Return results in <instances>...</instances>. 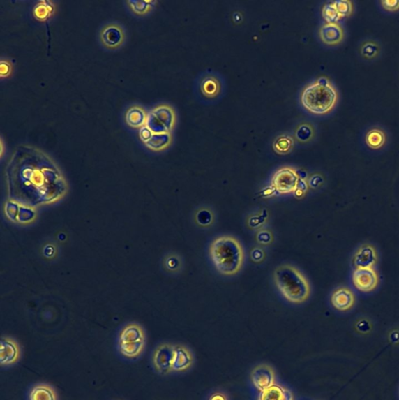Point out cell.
<instances>
[{
  "instance_id": "6da1fadb",
  "label": "cell",
  "mask_w": 399,
  "mask_h": 400,
  "mask_svg": "<svg viewBox=\"0 0 399 400\" xmlns=\"http://www.w3.org/2000/svg\"><path fill=\"white\" fill-rule=\"evenodd\" d=\"M209 255L216 270L224 276L236 275L244 265V248L232 235H221L213 239L209 247Z\"/></svg>"
},
{
  "instance_id": "7a4b0ae2",
  "label": "cell",
  "mask_w": 399,
  "mask_h": 400,
  "mask_svg": "<svg viewBox=\"0 0 399 400\" xmlns=\"http://www.w3.org/2000/svg\"><path fill=\"white\" fill-rule=\"evenodd\" d=\"M273 281L283 297L293 304H302L311 294L310 281L295 266L285 264L273 272Z\"/></svg>"
},
{
  "instance_id": "3957f363",
  "label": "cell",
  "mask_w": 399,
  "mask_h": 400,
  "mask_svg": "<svg viewBox=\"0 0 399 400\" xmlns=\"http://www.w3.org/2000/svg\"><path fill=\"white\" fill-rule=\"evenodd\" d=\"M338 101V94L335 85L324 77L307 87L301 96V103L304 108L315 115L330 113Z\"/></svg>"
},
{
  "instance_id": "277c9868",
  "label": "cell",
  "mask_w": 399,
  "mask_h": 400,
  "mask_svg": "<svg viewBox=\"0 0 399 400\" xmlns=\"http://www.w3.org/2000/svg\"><path fill=\"white\" fill-rule=\"evenodd\" d=\"M146 345V336L142 327L132 323L123 327L117 340V350L121 356L135 360L142 356Z\"/></svg>"
},
{
  "instance_id": "5b68a950",
  "label": "cell",
  "mask_w": 399,
  "mask_h": 400,
  "mask_svg": "<svg viewBox=\"0 0 399 400\" xmlns=\"http://www.w3.org/2000/svg\"><path fill=\"white\" fill-rule=\"evenodd\" d=\"M174 124V110L168 105H160L148 114L146 126L153 133H171Z\"/></svg>"
},
{
  "instance_id": "8992f818",
  "label": "cell",
  "mask_w": 399,
  "mask_h": 400,
  "mask_svg": "<svg viewBox=\"0 0 399 400\" xmlns=\"http://www.w3.org/2000/svg\"><path fill=\"white\" fill-rule=\"evenodd\" d=\"M300 180L295 169L285 167L279 169L273 175L271 186L280 194H289L297 191Z\"/></svg>"
},
{
  "instance_id": "52a82bcc",
  "label": "cell",
  "mask_w": 399,
  "mask_h": 400,
  "mask_svg": "<svg viewBox=\"0 0 399 400\" xmlns=\"http://www.w3.org/2000/svg\"><path fill=\"white\" fill-rule=\"evenodd\" d=\"M352 281L358 291L370 293L376 290L380 279L375 268L354 269L352 274Z\"/></svg>"
},
{
  "instance_id": "ba28073f",
  "label": "cell",
  "mask_w": 399,
  "mask_h": 400,
  "mask_svg": "<svg viewBox=\"0 0 399 400\" xmlns=\"http://www.w3.org/2000/svg\"><path fill=\"white\" fill-rule=\"evenodd\" d=\"M174 347L175 345L171 343H162L155 349L152 362L155 370L160 375L167 376L173 372Z\"/></svg>"
},
{
  "instance_id": "9c48e42d",
  "label": "cell",
  "mask_w": 399,
  "mask_h": 400,
  "mask_svg": "<svg viewBox=\"0 0 399 400\" xmlns=\"http://www.w3.org/2000/svg\"><path fill=\"white\" fill-rule=\"evenodd\" d=\"M22 357L21 346L11 337H2L0 342V365L8 367L17 363Z\"/></svg>"
},
{
  "instance_id": "30bf717a",
  "label": "cell",
  "mask_w": 399,
  "mask_h": 400,
  "mask_svg": "<svg viewBox=\"0 0 399 400\" xmlns=\"http://www.w3.org/2000/svg\"><path fill=\"white\" fill-rule=\"evenodd\" d=\"M126 34L121 25L110 23L105 25L100 32V40L109 49L119 48L126 41Z\"/></svg>"
},
{
  "instance_id": "8fae6325",
  "label": "cell",
  "mask_w": 399,
  "mask_h": 400,
  "mask_svg": "<svg viewBox=\"0 0 399 400\" xmlns=\"http://www.w3.org/2000/svg\"><path fill=\"white\" fill-rule=\"evenodd\" d=\"M352 261L355 269L374 268L378 262L377 249L370 244H363L353 255Z\"/></svg>"
},
{
  "instance_id": "7c38bea8",
  "label": "cell",
  "mask_w": 399,
  "mask_h": 400,
  "mask_svg": "<svg viewBox=\"0 0 399 400\" xmlns=\"http://www.w3.org/2000/svg\"><path fill=\"white\" fill-rule=\"evenodd\" d=\"M251 381L257 390L260 392L266 390L271 388L276 383V373L269 365L257 366L251 373Z\"/></svg>"
},
{
  "instance_id": "4fadbf2b",
  "label": "cell",
  "mask_w": 399,
  "mask_h": 400,
  "mask_svg": "<svg viewBox=\"0 0 399 400\" xmlns=\"http://www.w3.org/2000/svg\"><path fill=\"white\" fill-rule=\"evenodd\" d=\"M331 304L339 312H348L356 304L355 294L347 287H339L331 293Z\"/></svg>"
},
{
  "instance_id": "5bb4252c",
  "label": "cell",
  "mask_w": 399,
  "mask_h": 400,
  "mask_svg": "<svg viewBox=\"0 0 399 400\" xmlns=\"http://www.w3.org/2000/svg\"><path fill=\"white\" fill-rule=\"evenodd\" d=\"M319 34L322 42L331 47L342 43L345 38V30L338 23H326L320 28Z\"/></svg>"
},
{
  "instance_id": "9a60e30c",
  "label": "cell",
  "mask_w": 399,
  "mask_h": 400,
  "mask_svg": "<svg viewBox=\"0 0 399 400\" xmlns=\"http://www.w3.org/2000/svg\"><path fill=\"white\" fill-rule=\"evenodd\" d=\"M193 362V354L188 347L175 345L172 366L173 372H185L191 369Z\"/></svg>"
},
{
  "instance_id": "2e32d148",
  "label": "cell",
  "mask_w": 399,
  "mask_h": 400,
  "mask_svg": "<svg viewBox=\"0 0 399 400\" xmlns=\"http://www.w3.org/2000/svg\"><path fill=\"white\" fill-rule=\"evenodd\" d=\"M257 400H294L292 392L280 385H273L271 388L261 391Z\"/></svg>"
},
{
  "instance_id": "e0dca14e",
  "label": "cell",
  "mask_w": 399,
  "mask_h": 400,
  "mask_svg": "<svg viewBox=\"0 0 399 400\" xmlns=\"http://www.w3.org/2000/svg\"><path fill=\"white\" fill-rule=\"evenodd\" d=\"M29 400H58L56 390L49 384L40 383L32 386L29 394Z\"/></svg>"
},
{
  "instance_id": "ac0fdd59",
  "label": "cell",
  "mask_w": 399,
  "mask_h": 400,
  "mask_svg": "<svg viewBox=\"0 0 399 400\" xmlns=\"http://www.w3.org/2000/svg\"><path fill=\"white\" fill-rule=\"evenodd\" d=\"M148 114L140 106L130 108L126 114V121L129 126L140 128L146 126Z\"/></svg>"
},
{
  "instance_id": "d6986e66",
  "label": "cell",
  "mask_w": 399,
  "mask_h": 400,
  "mask_svg": "<svg viewBox=\"0 0 399 400\" xmlns=\"http://www.w3.org/2000/svg\"><path fill=\"white\" fill-rule=\"evenodd\" d=\"M366 145L372 149H382L387 141V137L381 128H374L368 131L365 137Z\"/></svg>"
},
{
  "instance_id": "ffe728a7",
  "label": "cell",
  "mask_w": 399,
  "mask_h": 400,
  "mask_svg": "<svg viewBox=\"0 0 399 400\" xmlns=\"http://www.w3.org/2000/svg\"><path fill=\"white\" fill-rule=\"evenodd\" d=\"M194 219L195 224L202 228H211L215 223L214 212L208 207H201L196 209Z\"/></svg>"
},
{
  "instance_id": "44dd1931",
  "label": "cell",
  "mask_w": 399,
  "mask_h": 400,
  "mask_svg": "<svg viewBox=\"0 0 399 400\" xmlns=\"http://www.w3.org/2000/svg\"><path fill=\"white\" fill-rule=\"evenodd\" d=\"M381 52L380 44L375 40H372V39L363 41L359 47V54L366 61L376 60L381 55Z\"/></svg>"
},
{
  "instance_id": "7402d4cb",
  "label": "cell",
  "mask_w": 399,
  "mask_h": 400,
  "mask_svg": "<svg viewBox=\"0 0 399 400\" xmlns=\"http://www.w3.org/2000/svg\"><path fill=\"white\" fill-rule=\"evenodd\" d=\"M171 133H152L149 139L144 143L153 151H161L167 148L172 142Z\"/></svg>"
},
{
  "instance_id": "603a6c76",
  "label": "cell",
  "mask_w": 399,
  "mask_h": 400,
  "mask_svg": "<svg viewBox=\"0 0 399 400\" xmlns=\"http://www.w3.org/2000/svg\"><path fill=\"white\" fill-rule=\"evenodd\" d=\"M200 89L202 95L209 98H213L220 94V83L217 78L209 76L202 81Z\"/></svg>"
},
{
  "instance_id": "cb8c5ba5",
  "label": "cell",
  "mask_w": 399,
  "mask_h": 400,
  "mask_svg": "<svg viewBox=\"0 0 399 400\" xmlns=\"http://www.w3.org/2000/svg\"><path fill=\"white\" fill-rule=\"evenodd\" d=\"M54 6L49 1H40L34 8L33 15L40 21H45L54 14Z\"/></svg>"
},
{
  "instance_id": "d4e9b609",
  "label": "cell",
  "mask_w": 399,
  "mask_h": 400,
  "mask_svg": "<svg viewBox=\"0 0 399 400\" xmlns=\"http://www.w3.org/2000/svg\"><path fill=\"white\" fill-rule=\"evenodd\" d=\"M294 145L293 140L287 135H281L273 142V148L280 154L289 153Z\"/></svg>"
},
{
  "instance_id": "484cf974",
  "label": "cell",
  "mask_w": 399,
  "mask_h": 400,
  "mask_svg": "<svg viewBox=\"0 0 399 400\" xmlns=\"http://www.w3.org/2000/svg\"><path fill=\"white\" fill-rule=\"evenodd\" d=\"M154 1L148 0H137V1H128L130 9L138 15H145L151 11Z\"/></svg>"
},
{
  "instance_id": "4316f807",
  "label": "cell",
  "mask_w": 399,
  "mask_h": 400,
  "mask_svg": "<svg viewBox=\"0 0 399 400\" xmlns=\"http://www.w3.org/2000/svg\"><path fill=\"white\" fill-rule=\"evenodd\" d=\"M322 15L326 23H338L340 20L342 19L333 2L324 5L322 9Z\"/></svg>"
},
{
  "instance_id": "83f0119b",
  "label": "cell",
  "mask_w": 399,
  "mask_h": 400,
  "mask_svg": "<svg viewBox=\"0 0 399 400\" xmlns=\"http://www.w3.org/2000/svg\"><path fill=\"white\" fill-rule=\"evenodd\" d=\"M165 266L167 271L172 273H179L184 267V262L179 254H171L166 258Z\"/></svg>"
},
{
  "instance_id": "f1b7e54d",
  "label": "cell",
  "mask_w": 399,
  "mask_h": 400,
  "mask_svg": "<svg viewBox=\"0 0 399 400\" xmlns=\"http://www.w3.org/2000/svg\"><path fill=\"white\" fill-rule=\"evenodd\" d=\"M335 5L340 15L343 18L349 17L352 15L353 9V3L351 1H336Z\"/></svg>"
},
{
  "instance_id": "f546056e",
  "label": "cell",
  "mask_w": 399,
  "mask_h": 400,
  "mask_svg": "<svg viewBox=\"0 0 399 400\" xmlns=\"http://www.w3.org/2000/svg\"><path fill=\"white\" fill-rule=\"evenodd\" d=\"M313 136V130L310 124H303L297 131L296 137L301 142L310 141Z\"/></svg>"
},
{
  "instance_id": "4dcf8cb0",
  "label": "cell",
  "mask_w": 399,
  "mask_h": 400,
  "mask_svg": "<svg viewBox=\"0 0 399 400\" xmlns=\"http://www.w3.org/2000/svg\"><path fill=\"white\" fill-rule=\"evenodd\" d=\"M382 8L389 12L399 10V0H384L380 2Z\"/></svg>"
},
{
  "instance_id": "1f68e13d",
  "label": "cell",
  "mask_w": 399,
  "mask_h": 400,
  "mask_svg": "<svg viewBox=\"0 0 399 400\" xmlns=\"http://www.w3.org/2000/svg\"><path fill=\"white\" fill-rule=\"evenodd\" d=\"M266 216L265 215H255L251 217L250 220L248 221V224H251L250 226L252 229L259 228L261 225H264Z\"/></svg>"
},
{
  "instance_id": "d6a6232c",
  "label": "cell",
  "mask_w": 399,
  "mask_h": 400,
  "mask_svg": "<svg viewBox=\"0 0 399 400\" xmlns=\"http://www.w3.org/2000/svg\"><path fill=\"white\" fill-rule=\"evenodd\" d=\"M257 239L259 244L262 245H268L271 244L273 236L270 232L263 230L258 233Z\"/></svg>"
},
{
  "instance_id": "836d02e7",
  "label": "cell",
  "mask_w": 399,
  "mask_h": 400,
  "mask_svg": "<svg viewBox=\"0 0 399 400\" xmlns=\"http://www.w3.org/2000/svg\"><path fill=\"white\" fill-rule=\"evenodd\" d=\"M356 329L362 334H366L372 329V325L369 320L361 319L356 324Z\"/></svg>"
},
{
  "instance_id": "e575fe53",
  "label": "cell",
  "mask_w": 399,
  "mask_h": 400,
  "mask_svg": "<svg viewBox=\"0 0 399 400\" xmlns=\"http://www.w3.org/2000/svg\"><path fill=\"white\" fill-rule=\"evenodd\" d=\"M251 255L252 260L256 262V263H260V262L264 261L266 257L264 251L260 248L253 249Z\"/></svg>"
},
{
  "instance_id": "d590c367",
  "label": "cell",
  "mask_w": 399,
  "mask_h": 400,
  "mask_svg": "<svg viewBox=\"0 0 399 400\" xmlns=\"http://www.w3.org/2000/svg\"><path fill=\"white\" fill-rule=\"evenodd\" d=\"M12 71V65L10 61L6 60H2L0 63V73H1V77H8L10 75Z\"/></svg>"
},
{
  "instance_id": "8d00e7d4",
  "label": "cell",
  "mask_w": 399,
  "mask_h": 400,
  "mask_svg": "<svg viewBox=\"0 0 399 400\" xmlns=\"http://www.w3.org/2000/svg\"><path fill=\"white\" fill-rule=\"evenodd\" d=\"M209 400H228V397L224 392H216L213 393Z\"/></svg>"
},
{
  "instance_id": "74e56055",
  "label": "cell",
  "mask_w": 399,
  "mask_h": 400,
  "mask_svg": "<svg viewBox=\"0 0 399 400\" xmlns=\"http://www.w3.org/2000/svg\"><path fill=\"white\" fill-rule=\"evenodd\" d=\"M398 399H399V387H398Z\"/></svg>"
}]
</instances>
